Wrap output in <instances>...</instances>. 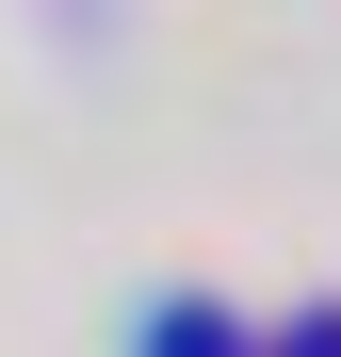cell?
Here are the masks:
<instances>
[{
	"label": "cell",
	"mask_w": 341,
	"mask_h": 357,
	"mask_svg": "<svg viewBox=\"0 0 341 357\" xmlns=\"http://www.w3.org/2000/svg\"><path fill=\"white\" fill-rule=\"evenodd\" d=\"M146 357H227V325H211V309H162V325H146Z\"/></svg>",
	"instance_id": "1"
}]
</instances>
